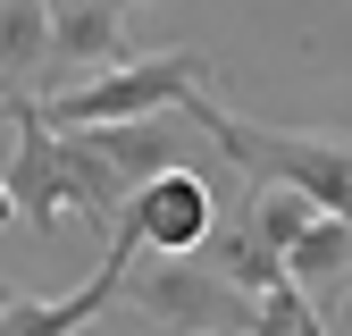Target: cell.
<instances>
[{"instance_id": "9c48e42d", "label": "cell", "mask_w": 352, "mask_h": 336, "mask_svg": "<svg viewBox=\"0 0 352 336\" xmlns=\"http://www.w3.org/2000/svg\"><path fill=\"white\" fill-rule=\"evenodd\" d=\"M9 219H17V202H9V185H0V227H9Z\"/></svg>"}, {"instance_id": "3957f363", "label": "cell", "mask_w": 352, "mask_h": 336, "mask_svg": "<svg viewBox=\"0 0 352 336\" xmlns=\"http://www.w3.org/2000/svg\"><path fill=\"white\" fill-rule=\"evenodd\" d=\"M118 303H135L160 336H243V328H252L243 294L218 277L201 252H185V261H151V269H126Z\"/></svg>"}, {"instance_id": "30bf717a", "label": "cell", "mask_w": 352, "mask_h": 336, "mask_svg": "<svg viewBox=\"0 0 352 336\" xmlns=\"http://www.w3.org/2000/svg\"><path fill=\"white\" fill-rule=\"evenodd\" d=\"M0 303H9V286H0Z\"/></svg>"}, {"instance_id": "8fae6325", "label": "cell", "mask_w": 352, "mask_h": 336, "mask_svg": "<svg viewBox=\"0 0 352 336\" xmlns=\"http://www.w3.org/2000/svg\"><path fill=\"white\" fill-rule=\"evenodd\" d=\"M126 9H135V0H126Z\"/></svg>"}, {"instance_id": "7a4b0ae2", "label": "cell", "mask_w": 352, "mask_h": 336, "mask_svg": "<svg viewBox=\"0 0 352 336\" xmlns=\"http://www.w3.org/2000/svg\"><path fill=\"white\" fill-rule=\"evenodd\" d=\"M218 93V59L210 51H151V59H118L101 76L67 84V93L34 101V118L51 126V135H76V126H135V118H168Z\"/></svg>"}, {"instance_id": "52a82bcc", "label": "cell", "mask_w": 352, "mask_h": 336, "mask_svg": "<svg viewBox=\"0 0 352 336\" xmlns=\"http://www.w3.org/2000/svg\"><path fill=\"white\" fill-rule=\"evenodd\" d=\"M42 101V0H0V109Z\"/></svg>"}, {"instance_id": "ba28073f", "label": "cell", "mask_w": 352, "mask_h": 336, "mask_svg": "<svg viewBox=\"0 0 352 336\" xmlns=\"http://www.w3.org/2000/svg\"><path fill=\"white\" fill-rule=\"evenodd\" d=\"M243 336H336V328L302 303L294 286H277V294H260V303H252V328H243Z\"/></svg>"}, {"instance_id": "277c9868", "label": "cell", "mask_w": 352, "mask_h": 336, "mask_svg": "<svg viewBox=\"0 0 352 336\" xmlns=\"http://www.w3.org/2000/svg\"><path fill=\"white\" fill-rule=\"evenodd\" d=\"M135 252H143V235L118 219V227L101 235V269L84 277L76 294H17V286H9V303H0V336H84V328L118 303V286H126V269H135Z\"/></svg>"}, {"instance_id": "6da1fadb", "label": "cell", "mask_w": 352, "mask_h": 336, "mask_svg": "<svg viewBox=\"0 0 352 336\" xmlns=\"http://www.w3.org/2000/svg\"><path fill=\"white\" fill-rule=\"evenodd\" d=\"M176 118L201 126V143L235 168L243 185H285L302 193L311 210H327V219L352 227V135H311V126H260V118H235L218 93L185 101Z\"/></svg>"}, {"instance_id": "8992f818", "label": "cell", "mask_w": 352, "mask_h": 336, "mask_svg": "<svg viewBox=\"0 0 352 336\" xmlns=\"http://www.w3.org/2000/svg\"><path fill=\"white\" fill-rule=\"evenodd\" d=\"M285 286H294L302 303H311V311L327 319V311L344 303V294H352V227L319 210V219H311V227H302V235L285 244Z\"/></svg>"}, {"instance_id": "5b68a950", "label": "cell", "mask_w": 352, "mask_h": 336, "mask_svg": "<svg viewBox=\"0 0 352 336\" xmlns=\"http://www.w3.org/2000/svg\"><path fill=\"white\" fill-rule=\"evenodd\" d=\"M118 219L143 235V252H160V261H185V252H201V244H210V227L227 219V210L210 202V177H193V168H160L151 185L126 193Z\"/></svg>"}]
</instances>
